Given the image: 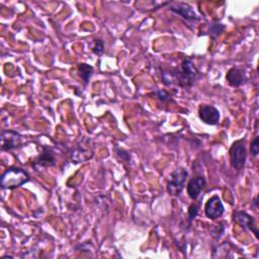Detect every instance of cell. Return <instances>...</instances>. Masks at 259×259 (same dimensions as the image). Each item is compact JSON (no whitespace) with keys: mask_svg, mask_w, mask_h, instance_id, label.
<instances>
[{"mask_svg":"<svg viewBox=\"0 0 259 259\" xmlns=\"http://www.w3.org/2000/svg\"><path fill=\"white\" fill-rule=\"evenodd\" d=\"M55 164H56V160H55L54 153L51 151V149L46 147L42 149V153L32 163L35 169L51 167V166H54Z\"/></svg>","mask_w":259,"mask_h":259,"instance_id":"cell-12","label":"cell"},{"mask_svg":"<svg viewBox=\"0 0 259 259\" xmlns=\"http://www.w3.org/2000/svg\"><path fill=\"white\" fill-rule=\"evenodd\" d=\"M157 96H158V98H159L160 100H162V101H166V100H169V99H170V95H169L166 91H164V90H159V91H157Z\"/></svg>","mask_w":259,"mask_h":259,"instance_id":"cell-18","label":"cell"},{"mask_svg":"<svg viewBox=\"0 0 259 259\" xmlns=\"http://www.w3.org/2000/svg\"><path fill=\"white\" fill-rule=\"evenodd\" d=\"M198 116L200 120L209 125H215L220 122L221 114L217 107L209 104H201L198 108Z\"/></svg>","mask_w":259,"mask_h":259,"instance_id":"cell-7","label":"cell"},{"mask_svg":"<svg viewBox=\"0 0 259 259\" xmlns=\"http://www.w3.org/2000/svg\"><path fill=\"white\" fill-rule=\"evenodd\" d=\"M188 176V172L186 169L182 167H178L174 169L169 176V180L167 183V191L172 196H179L182 192L185 181Z\"/></svg>","mask_w":259,"mask_h":259,"instance_id":"cell-4","label":"cell"},{"mask_svg":"<svg viewBox=\"0 0 259 259\" xmlns=\"http://www.w3.org/2000/svg\"><path fill=\"white\" fill-rule=\"evenodd\" d=\"M257 196H255L254 197V199H253V202L251 203V206L254 208V209H257Z\"/></svg>","mask_w":259,"mask_h":259,"instance_id":"cell-19","label":"cell"},{"mask_svg":"<svg viewBox=\"0 0 259 259\" xmlns=\"http://www.w3.org/2000/svg\"><path fill=\"white\" fill-rule=\"evenodd\" d=\"M199 207H200V203H195L193 202L189 208H188V219H189V222L191 223L195 218L196 215L198 214V210H199Z\"/></svg>","mask_w":259,"mask_h":259,"instance_id":"cell-15","label":"cell"},{"mask_svg":"<svg viewBox=\"0 0 259 259\" xmlns=\"http://www.w3.org/2000/svg\"><path fill=\"white\" fill-rule=\"evenodd\" d=\"M92 51L94 54L97 56H101L104 52V44L101 39H96L94 40V44L92 46Z\"/></svg>","mask_w":259,"mask_h":259,"instance_id":"cell-16","label":"cell"},{"mask_svg":"<svg viewBox=\"0 0 259 259\" xmlns=\"http://www.w3.org/2000/svg\"><path fill=\"white\" fill-rule=\"evenodd\" d=\"M226 80L230 86L240 87L247 80L245 70L243 68H239V67L231 68L226 74Z\"/></svg>","mask_w":259,"mask_h":259,"instance_id":"cell-11","label":"cell"},{"mask_svg":"<svg viewBox=\"0 0 259 259\" xmlns=\"http://www.w3.org/2000/svg\"><path fill=\"white\" fill-rule=\"evenodd\" d=\"M169 9L187 21L199 20V16L196 14V12L193 10V8L187 3L176 2L173 5H171L169 7Z\"/></svg>","mask_w":259,"mask_h":259,"instance_id":"cell-9","label":"cell"},{"mask_svg":"<svg viewBox=\"0 0 259 259\" xmlns=\"http://www.w3.org/2000/svg\"><path fill=\"white\" fill-rule=\"evenodd\" d=\"M93 72H94L93 67L86 63H81L78 65V74L80 78L83 80L85 85L88 84L91 76L93 75Z\"/></svg>","mask_w":259,"mask_h":259,"instance_id":"cell-13","label":"cell"},{"mask_svg":"<svg viewBox=\"0 0 259 259\" xmlns=\"http://www.w3.org/2000/svg\"><path fill=\"white\" fill-rule=\"evenodd\" d=\"M225 28H226V26H225L223 23H221V22L214 20V21H212L211 24L209 25L208 33H209V35H210L213 39H215L219 35L222 34V32L225 30Z\"/></svg>","mask_w":259,"mask_h":259,"instance_id":"cell-14","label":"cell"},{"mask_svg":"<svg viewBox=\"0 0 259 259\" xmlns=\"http://www.w3.org/2000/svg\"><path fill=\"white\" fill-rule=\"evenodd\" d=\"M22 145V136L14 131H3L1 135V150L10 151Z\"/></svg>","mask_w":259,"mask_h":259,"instance_id":"cell-8","label":"cell"},{"mask_svg":"<svg viewBox=\"0 0 259 259\" xmlns=\"http://www.w3.org/2000/svg\"><path fill=\"white\" fill-rule=\"evenodd\" d=\"M161 75L162 81L166 86L175 84L182 88L192 87L201 78V74L191 58L183 59L178 69L164 70Z\"/></svg>","mask_w":259,"mask_h":259,"instance_id":"cell-1","label":"cell"},{"mask_svg":"<svg viewBox=\"0 0 259 259\" xmlns=\"http://www.w3.org/2000/svg\"><path fill=\"white\" fill-rule=\"evenodd\" d=\"M233 221H234V223L238 224L242 228L247 229V230L251 231L252 233H254V235L257 239L259 238L258 227H257L256 221H255L254 217L249 214L247 211H245V210H235L233 212Z\"/></svg>","mask_w":259,"mask_h":259,"instance_id":"cell-5","label":"cell"},{"mask_svg":"<svg viewBox=\"0 0 259 259\" xmlns=\"http://www.w3.org/2000/svg\"><path fill=\"white\" fill-rule=\"evenodd\" d=\"M250 153L253 157H256L259 153V137L256 136L252 142H251V145H250Z\"/></svg>","mask_w":259,"mask_h":259,"instance_id":"cell-17","label":"cell"},{"mask_svg":"<svg viewBox=\"0 0 259 259\" xmlns=\"http://www.w3.org/2000/svg\"><path fill=\"white\" fill-rule=\"evenodd\" d=\"M29 179V174L25 170L18 167H10L1 175L0 184L4 189H14L25 184Z\"/></svg>","mask_w":259,"mask_h":259,"instance_id":"cell-2","label":"cell"},{"mask_svg":"<svg viewBox=\"0 0 259 259\" xmlns=\"http://www.w3.org/2000/svg\"><path fill=\"white\" fill-rule=\"evenodd\" d=\"M230 164L233 169L240 172L244 169L247 160V150L245 139L235 141L229 150Z\"/></svg>","mask_w":259,"mask_h":259,"instance_id":"cell-3","label":"cell"},{"mask_svg":"<svg viewBox=\"0 0 259 259\" xmlns=\"http://www.w3.org/2000/svg\"><path fill=\"white\" fill-rule=\"evenodd\" d=\"M204 214L209 220H218L220 219L225 211V207L219 195L214 194L204 204Z\"/></svg>","mask_w":259,"mask_h":259,"instance_id":"cell-6","label":"cell"},{"mask_svg":"<svg viewBox=\"0 0 259 259\" xmlns=\"http://www.w3.org/2000/svg\"><path fill=\"white\" fill-rule=\"evenodd\" d=\"M205 183H206L205 178L202 175H196L193 178H191L186 185V190H187L188 196L191 199L195 200L199 196L202 189L204 188Z\"/></svg>","mask_w":259,"mask_h":259,"instance_id":"cell-10","label":"cell"}]
</instances>
